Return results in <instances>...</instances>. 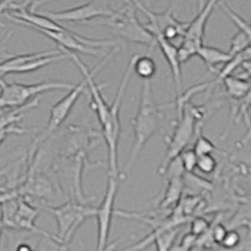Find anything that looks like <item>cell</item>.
Wrapping results in <instances>:
<instances>
[{"label": "cell", "mask_w": 251, "mask_h": 251, "mask_svg": "<svg viewBox=\"0 0 251 251\" xmlns=\"http://www.w3.org/2000/svg\"><path fill=\"white\" fill-rule=\"evenodd\" d=\"M223 83L225 86L227 96L234 100L244 98L251 89V80L245 79V78L235 77V75H231L224 78Z\"/></svg>", "instance_id": "17"}, {"label": "cell", "mask_w": 251, "mask_h": 251, "mask_svg": "<svg viewBox=\"0 0 251 251\" xmlns=\"http://www.w3.org/2000/svg\"><path fill=\"white\" fill-rule=\"evenodd\" d=\"M46 211L50 212L54 216L58 224V235L60 245L67 244L72 236L77 231V228L82 225L87 219L96 216L97 207L88 206L87 203H80L75 200H69L58 207L40 205Z\"/></svg>", "instance_id": "6"}, {"label": "cell", "mask_w": 251, "mask_h": 251, "mask_svg": "<svg viewBox=\"0 0 251 251\" xmlns=\"http://www.w3.org/2000/svg\"><path fill=\"white\" fill-rule=\"evenodd\" d=\"M0 26H3V24H0Z\"/></svg>", "instance_id": "35"}, {"label": "cell", "mask_w": 251, "mask_h": 251, "mask_svg": "<svg viewBox=\"0 0 251 251\" xmlns=\"http://www.w3.org/2000/svg\"><path fill=\"white\" fill-rule=\"evenodd\" d=\"M220 246L225 249H237L241 246V235L236 228H228Z\"/></svg>", "instance_id": "25"}, {"label": "cell", "mask_w": 251, "mask_h": 251, "mask_svg": "<svg viewBox=\"0 0 251 251\" xmlns=\"http://www.w3.org/2000/svg\"><path fill=\"white\" fill-rule=\"evenodd\" d=\"M208 230H210V223H208L205 217L197 216L191 221V228H190V232L194 234L195 236L197 237L202 236V235H205Z\"/></svg>", "instance_id": "26"}, {"label": "cell", "mask_w": 251, "mask_h": 251, "mask_svg": "<svg viewBox=\"0 0 251 251\" xmlns=\"http://www.w3.org/2000/svg\"><path fill=\"white\" fill-rule=\"evenodd\" d=\"M250 46H251L250 38H249L244 31L239 30L236 34L234 35V38H232L231 47H230L228 53H230L231 55H236L239 54V53H241V51L246 50Z\"/></svg>", "instance_id": "22"}, {"label": "cell", "mask_w": 251, "mask_h": 251, "mask_svg": "<svg viewBox=\"0 0 251 251\" xmlns=\"http://www.w3.org/2000/svg\"><path fill=\"white\" fill-rule=\"evenodd\" d=\"M133 60V73L142 79H152L157 72V64L150 55H132Z\"/></svg>", "instance_id": "18"}, {"label": "cell", "mask_w": 251, "mask_h": 251, "mask_svg": "<svg viewBox=\"0 0 251 251\" xmlns=\"http://www.w3.org/2000/svg\"><path fill=\"white\" fill-rule=\"evenodd\" d=\"M4 225H3V220H1V215H0V239H1V234H3V230H4Z\"/></svg>", "instance_id": "33"}, {"label": "cell", "mask_w": 251, "mask_h": 251, "mask_svg": "<svg viewBox=\"0 0 251 251\" xmlns=\"http://www.w3.org/2000/svg\"><path fill=\"white\" fill-rule=\"evenodd\" d=\"M38 215H39V210L35 206L31 205L28 199L19 196L18 197L17 212H15L14 217H13L12 224H10L9 228H13V230H26V231L39 234L42 236H46L55 241V243L60 244V240L57 235L47 232L46 230L38 227L35 225V220H37Z\"/></svg>", "instance_id": "11"}, {"label": "cell", "mask_w": 251, "mask_h": 251, "mask_svg": "<svg viewBox=\"0 0 251 251\" xmlns=\"http://www.w3.org/2000/svg\"><path fill=\"white\" fill-rule=\"evenodd\" d=\"M227 230H228L227 226H225L224 224H216V225H215L211 230L212 241H214L215 244H217V245H220V244H221V241L224 240V237H225Z\"/></svg>", "instance_id": "27"}, {"label": "cell", "mask_w": 251, "mask_h": 251, "mask_svg": "<svg viewBox=\"0 0 251 251\" xmlns=\"http://www.w3.org/2000/svg\"><path fill=\"white\" fill-rule=\"evenodd\" d=\"M17 251H33V250H31L30 246L26 245V244H20V245L17 248Z\"/></svg>", "instance_id": "32"}, {"label": "cell", "mask_w": 251, "mask_h": 251, "mask_svg": "<svg viewBox=\"0 0 251 251\" xmlns=\"http://www.w3.org/2000/svg\"><path fill=\"white\" fill-rule=\"evenodd\" d=\"M167 186H166L165 194L158 203L160 210H167V208L174 207L175 205L180 202L182 197L183 190H185V183H183V176H174L167 177Z\"/></svg>", "instance_id": "14"}, {"label": "cell", "mask_w": 251, "mask_h": 251, "mask_svg": "<svg viewBox=\"0 0 251 251\" xmlns=\"http://www.w3.org/2000/svg\"><path fill=\"white\" fill-rule=\"evenodd\" d=\"M197 239H199V237L195 236V235L191 234V232H190V234H187V235H185V236H183V239H182V241H181L180 246H178V248H180V251H188V250H190V249H191L192 246L195 245V243L197 241Z\"/></svg>", "instance_id": "28"}, {"label": "cell", "mask_w": 251, "mask_h": 251, "mask_svg": "<svg viewBox=\"0 0 251 251\" xmlns=\"http://www.w3.org/2000/svg\"><path fill=\"white\" fill-rule=\"evenodd\" d=\"M77 84L67 82H40L35 84L23 83H6L0 77V112L22 107L30 102L33 97H37L44 92L55 89H73Z\"/></svg>", "instance_id": "5"}, {"label": "cell", "mask_w": 251, "mask_h": 251, "mask_svg": "<svg viewBox=\"0 0 251 251\" xmlns=\"http://www.w3.org/2000/svg\"><path fill=\"white\" fill-rule=\"evenodd\" d=\"M175 104L177 108V122L175 125L174 133L167 143L163 161L158 169L160 175H163L170 161L174 160L175 157L180 156L181 152L187 147L188 143L195 137V134H197V132L201 129L206 117L202 107L195 106L191 100L175 102Z\"/></svg>", "instance_id": "2"}, {"label": "cell", "mask_w": 251, "mask_h": 251, "mask_svg": "<svg viewBox=\"0 0 251 251\" xmlns=\"http://www.w3.org/2000/svg\"><path fill=\"white\" fill-rule=\"evenodd\" d=\"M8 171V167H6V166H4L3 169H0V177L1 176H4V175H5V172Z\"/></svg>", "instance_id": "34"}, {"label": "cell", "mask_w": 251, "mask_h": 251, "mask_svg": "<svg viewBox=\"0 0 251 251\" xmlns=\"http://www.w3.org/2000/svg\"><path fill=\"white\" fill-rule=\"evenodd\" d=\"M133 60H129V63L126 66L123 71L122 79H121L120 86H118L117 93L114 96V100L112 104H109V121L108 125L102 129V137L106 140L107 150H108V167L109 175L118 177V143H120L121 136V106H122L123 94L126 88L128 86V82L131 79V75L133 73Z\"/></svg>", "instance_id": "4"}, {"label": "cell", "mask_w": 251, "mask_h": 251, "mask_svg": "<svg viewBox=\"0 0 251 251\" xmlns=\"http://www.w3.org/2000/svg\"><path fill=\"white\" fill-rule=\"evenodd\" d=\"M177 234H178V228H177V226H175V227L165 228V230L160 231V234L157 235V237L154 239V244H156L157 251L171 250Z\"/></svg>", "instance_id": "19"}, {"label": "cell", "mask_w": 251, "mask_h": 251, "mask_svg": "<svg viewBox=\"0 0 251 251\" xmlns=\"http://www.w3.org/2000/svg\"><path fill=\"white\" fill-rule=\"evenodd\" d=\"M118 192V177L109 175L108 182H107L106 192L102 202L97 207V249L96 251L108 250L109 232H111L112 219L114 215H118V210L114 208L116 196Z\"/></svg>", "instance_id": "8"}, {"label": "cell", "mask_w": 251, "mask_h": 251, "mask_svg": "<svg viewBox=\"0 0 251 251\" xmlns=\"http://www.w3.org/2000/svg\"><path fill=\"white\" fill-rule=\"evenodd\" d=\"M196 136V141L194 143V151L196 152L197 156H201V154H212V152L217 151L214 143L208 140L207 137L203 136L201 129L197 132Z\"/></svg>", "instance_id": "21"}, {"label": "cell", "mask_w": 251, "mask_h": 251, "mask_svg": "<svg viewBox=\"0 0 251 251\" xmlns=\"http://www.w3.org/2000/svg\"><path fill=\"white\" fill-rule=\"evenodd\" d=\"M251 140V125H250V127H249V131H248V133L245 134V137L243 138V140L240 141L239 142V146H244V145H246V143L249 142V141Z\"/></svg>", "instance_id": "29"}, {"label": "cell", "mask_w": 251, "mask_h": 251, "mask_svg": "<svg viewBox=\"0 0 251 251\" xmlns=\"http://www.w3.org/2000/svg\"><path fill=\"white\" fill-rule=\"evenodd\" d=\"M197 57H200L208 68V71L212 73H217L216 66L219 64H226L232 59L234 55H231L228 51H224L215 47H208L202 44L200 49L197 50Z\"/></svg>", "instance_id": "15"}, {"label": "cell", "mask_w": 251, "mask_h": 251, "mask_svg": "<svg viewBox=\"0 0 251 251\" xmlns=\"http://www.w3.org/2000/svg\"><path fill=\"white\" fill-rule=\"evenodd\" d=\"M240 226L248 228V236L244 245L248 251H251V196L241 200V205L227 223V228H237Z\"/></svg>", "instance_id": "13"}, {"label": "cell", "mask_w": 251, "mask_h": 251, "mask_svg": "<svg viewBox=\"0 0 251 251\" xmlns=\"http://www.w3.org/2000/svg\"><path fill=\"white\" fill-rule=\"evenodd\" d=\"M181 157V162L183 165V169H185V172L187 174H192L196 170V163H197V154L196 152L194 151V149L188 150L185 149L180 153Z\"/></svg>", "instance_id": "24"}, {"label": "cell", "mask_w": 251, "mask_h": 251, "mask_svg": "<svg viewBox=\"0 0 251 251\" xmlns=\"http://www.w3.org/2000/svg\"><path fill=\"white\" fill-rule=\"evenodd\" d=\"M59 49L63 51V53H64V54L67 55V58H69V59L73 60V62L77 64L78 68H79V71L82 72L83 78H84V80H86L87 89L89 91V93H91V97H92L91 107H92V109L96 112V114H97L98 121H100V125L103 129L107 125H108L109 116H111V113H109V104L106 102V100H104V97H103V94L100 93V87L106 86V84H97V83L94 82V75H96V73H98V72L100 71V68H102V67L104 66V64H106V63L108 62L112 57H113L114 53L118 50V48L117 47H114L111 51H108V53L104 55V58H103V59L100 60V62L98 63L97 66L94 67L93 69L87 68L86 64L82 62V59H80V58L75 54V51L68 50V49L63 48V47H59Z\"/></svg>", "instance_id": "7"}, {"label": "cell", "mask_w": 251, "mask_h": 251, "mask_svg": "<svg viewBox=\"0 0 251 251\" xmlns=\"http://www.w3.org/2000/svg\"><path fill=\"white\" fill-rule=\"evenodd\" d=\"M38 104H39V97L18 108L0 112V145L8 138L9 134H23L28 132V129L20 127L18 123L23 120L24 112L35 108Z\"/></svg>", "instance_id": "12"}, {"label": "cell", "mask_w": 251, "mask_h": 251, "mask_svg": "<svg viewBox=\"0 0 251 251\" xmlns=\"http://www.w3.org/2000/svg\"><path fill=\"white\" fill-rule=\"evenodd\" d=\"M217 161L212 154H201L197 156L196 170L206 175H210L216 170Z\"/></svg>", "instance_id": "23"}, {"label": "cell", "mask_w": 251, "mask_h": 251, "mask_svg": "<svg viewBox=\"0 0 251 251\" xmlns=\"http://www.w3.org/2000/svg\"><path fill=\"white\" fill-rule=\"evenodd\" d=\"M160 106L154 100L151 79H143L140 107H138L136 116L132 120L133 145H132L128 161L123 167L122 177H126V174H128L129 170L132 169V166L137 161L138 156H140L146 143L149 142L152 136L156 133L158 125H160Z\"/></svg>", "instance_id": "1"}, {"label": "cell", "mask_w": 251, "mask_h": 251, "mask_svg": "<svg viewBox=\"0 0 251 251\" xmlns=\"http://www.w3.org/2000/svg\"><path fill=\"white\" fill-rule=\"evenodd\" d=\"M86 88V80L83 79L79 84H77L75 88L71 89L69 93L67 94V96H64L59 102L54 103V104L51 106L50 112H49V121L48 125H47V128L42 132V134L37 136V138H35L33 145L39 147L40 143H43L51 133H54V132L59 128L60 126L64 123V121L67 120V117L69 116V113H71V111L73 109L75 104L77 103V100H79L80 94L84 92Z\"/></svg>", "instance_id": "9"}, {"label": "cell", "mask_w": 251, "mask_h": 251, "mask_svg": "<svg viewBox=\"0 0 251 251\" xmlns=\"http://www.w3.org/2000/svg\"><path fill=\"white\" fill-rule=\"evenodd\" d=\"M49 1H53V0H35L34 5H33V8H31L30 12H35V8H38V6H40V5H42V4L49 3Z\"/></svg>", "instance_id": "31"}, {"label": "cell", "mask_w": 251, "mask_h": 251, "mask_svg": "<svg viewBox=\"0 0 251 251\" xmlns=\"http://www.w3.org/2000/svg\"><path fill=\"white\" fill-rule=\"evenodd\" d=\"M114 13L113 9L106 4L98 1H89L75 8L62 10V12H42L40 14L46 15L55 22H73V23H83L96 18H108Z\"/></svg>", "instance_id": "10"}, {"label": "cell", "mask_w": 251, "mask_h": 251, "mask_svg": "<svg viewBox=\"0 0 251 251\" xmlns=\"http://www.w3.org/2000/svg\"><path fill=\"white\" fill-rule=\"evenodd\" d=\"M35 0H0V15L3 13L31 10Z\"/></svg>", "instance_id": "20"}, {"label": "cell", "mask_w": 251, "mask_h": 251, "mask_svg": "<svg viewBox=\"0 0 251 251\" xmlns=\"http://www.w3.org/2000/svg\"><path fill=\"white\" fill-rule=\"evenodd\" d=\"M98 24H104L108 26L116 37L125 39L131 43L143 44V46H154L156 40L143 24L140 23L136 8L131 0H127L123 8L114 10L111 17L106 20H98Z\"/></svg>", "instance_id": "3"}, {"label": "cell", "mask_w": 251, "mask_h": 251, "mask_svg": "<svg viewBox=\"0 0 251 251\" xmlns=\"http://www.w3.org/2000/svg\"><path fill=\"white\" fill-rule=\"evenodd\" d=\"M62 54L60 49H54V50H44L38 51V53H29V54H19V55H10V58L3 60L0 63V77H4L6 75L14 73L15 69L19 66H22L23 63L28 62V60L35 59V58L40 57H49V55Z\"/></svg>", "instance_id": "16"}, {"label": "cell", "mask_w": 251, "mask_h": 251, "mask_svg": "<svg viewBox=\"0 0 251 251\" xmlns=\"http://www.w3.org/2000/svg\"><path fill=\"white\" fill-rule=\"evenodd\" d=\"M241 66H243V68L248 72V75L251 77V58L250 59H246L245 62H243V64H241Z\"/></svg>", "instance_id": "30"}]
</instances>
